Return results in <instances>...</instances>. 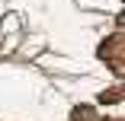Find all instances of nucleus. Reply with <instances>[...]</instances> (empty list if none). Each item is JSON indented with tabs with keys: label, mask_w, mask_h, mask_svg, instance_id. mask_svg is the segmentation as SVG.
Instances as JSON below:
<instances>
[{
	"label": "nucleus",
	"mask_w": 125,
	"mask_h": 121,
	"mask_svg": "<svg viewBox=\"0 0 125 121\" xmlns=\"http://www.w3.org/2000/svg\"><path fill=\"white\" fill-rule=\"evenodd\" d=\"M115 99H119V92H115V89H109V92H103V102H115Z\"/></svg>",
	"instance_id": "f257e3e1"
}]
</instances>
